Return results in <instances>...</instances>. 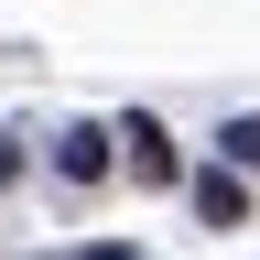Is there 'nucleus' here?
Here are the masks:
<instances>
[{
  "mask_svg": "<svg viewBox=\"0 0 260 260\" xmlns=\"http://www.w3.org/2000/svg\"><path fill=\"white\" fill-rule=\"evenodd\" d=\"M130 174H141V184L174 174V152H162V130H152V119H130Z\"/></svg>",
  "mask_w": 260,
  "mask_h": 260,
  "instance_id": "obj_1",
  "label": "nucleus"
},
{
  "mask_svg": "<svg viewBox=\"0 0 260 260\" xmlns=\"http://www.w3.org/2000/svg\"><path fill=\"white\" fill-rule=\"evenodd\" d=\"M195 206H206L217 228H239V184H228V174H206V184H195Z\"/></svg>",
  "mask_w": 260,
  "mask_h": 260,
  "instance_id": "obj_2",
  "label": "nucleus"
},
{
  "mask_svg": "<svg viewBox=\"0 0 260 260\" xmlns=\"http://www.w3.org/2000/svg\"><path fill=\"white\" fill-rule=\"evenodd\" d=\"M228 152H239V162H260V119H239V130H228Z\"/></svg>",
  "mask_w": 260,
  "mask_h": 260,
  "instance_id": "obj_3",
  "label": "nucleus"
}]
</instances>
